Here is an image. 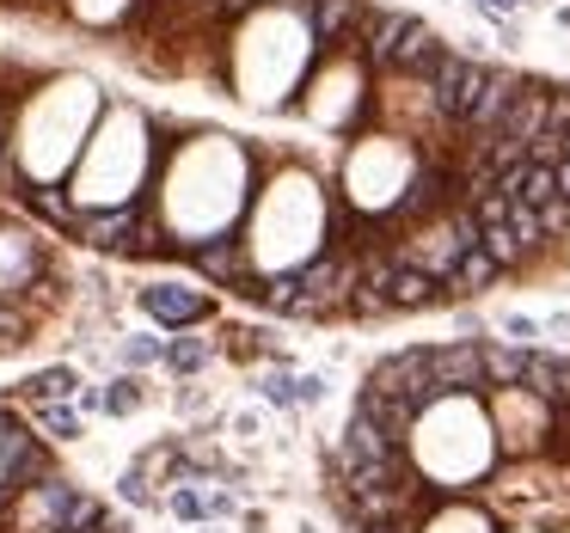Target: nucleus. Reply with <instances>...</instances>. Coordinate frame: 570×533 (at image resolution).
Returning a JSON list of instances; mask_svg holds the SVG:
<instances>
[{
  "mask_svg": "<svg viewBox=\"0 0 570 533\" xmlns=\"http://www.w3.org/2000/svg\"><path fill=\"white\" fill-rule=\"evenodd\" d=\"M484 75H491L484 62H466V56L448 50L442 62H435V75H430V105H435V117H448V124H466V111H472V99H479Z\"/></svg>",
  "mask_w": 570,
  "mask_h": 533,
  "instance_id": "f257e3e1",
  "label": "nucleus"
},
{
  "mask_svg": "<svg viewBox=\"0 0 570 533\" xmlns=\"http://www.w3.org/2000/svg\"><path fill=\"white\" fill-rule=\"evenodd\" d=\"M430 386H435V398H472V393H484V344L460 337V344L430 349Z\"/></svg>",
  "mask_w": 570,
  "mask_h": 533,
  "instance_id": "f03ea898",
  "label": "nucleus"
},
{
  "mask_svg": "<svg viewBox=\"0 0 570 533\" xmlns=\"http://www.w3.org/2000/svg\"><path fill=\"white\" fill-rule=\"evenodd\" d=\"M368 393L411 398V405H423V411H430V405H435V386H430V349H399V356L374 362Z\"/></svg>",
  "mask_w": 570,
  "mask_h": 533,
  "instance_id": "7ed1b4c3",
  "label": "nucleus"
},
{
  "mask_svg": "<svg viewBox=\"0 0 570 533\" xmlns=\"http://www.w3.org/2000/svg\"><path fill=\"white\" fill-rule=\"evenodd\" d=\"M399 454H405V442H393V435H386L374 417L350 411V430L337 435L332 466H337V478H344V472H356V466H381V460H399Z\"/></svg>",
  "mask_w": 570,
  "mask_h": 533,
  "instance_id": "20e7f679",
  "label": "nucleus"
},
{
  "mask_svg": "<svg viewBox=\"0 0 570 533\" xmlns=\"http://www.w3.org/2000/svg\"><path fill=\"white\" fill-rule=\"evenodd\" d=\"M546 117H552V87L528 80V87L515 92V105H509V117L497 124V136H491V141H515V148H528V141L546 129Z\"/></svg>",
  "mask_w": 570,
  "mask_h": 533,
  "instance_id": "39448f33",
  "label": "nucleus"
},
{
  "mask_svg": "<svg viewBox=\"0 0 570 533\" xmlns=\"http://www.w3.org/2000/svg\"><path fill=\"white\" fill-rule=\"evenodd\" d=\"M521 87H528L521 75L491 68V75H484V87H479V99H472V111H466V129H472V136H497V124L509 117V105H515Z\"/></svg>",
  "mask_w": 570,
  "mask_h": 533,
  "instance_id": "423d86ee",
  "label": "nucleus"
},
{
  "mask_svg": "<svg viewBox=\"0 0 570 533\" xmlns=\"http://www.w3.org/2000/svg\"><path fill=\"white\" fill-rule=\"evenodd\" d=\"M386 300H393V313H417V307H448V300H454V288H448L442 276H430V270L399 264L393 283H386Z\"/></svg>",
  "mask_w": 570,
  "mask_h": 533,
  "instance_id": "0eeeda50",
  "label": "nucleus"
},
{
  "mask_svg": "<svg viewBox=\"0 0 570 533\" xmlns=\"http://www.w3.org/2000/svg\"><path fill=\"white\" fill-rule=\"evenodd\" d=\"M521 393H533L540 405H570V356L533 349V356H528V374H521Z\"/></svg>",
  "mask_w": 570,
  "mask_h": 533,
  "instance_id": "6e6552de",
  "label": "nucleus"
},
{
  "mask_svg": "<svg viewBox=\"0 0 570 533\" xmlns=\"http://www.w3.org/2000/svg\"><path fill=\"white\" fill-rule=\"evenodd\" d=\"M448 56V43L435 38L423 19H411V31H405V43H399V56H393V68L399 75H417V80H430L435 75V62Z\"/></svg>",
  "mask_w": 570,
  "mask_h": 533,
  "instance_id": "1a4fd4ad",
  "label": "nucleus"
},
{
  "mask_svg": "<svg viewBox=\"0 0 570 533\" xmlns=\"http://www.w3.org/2000/svg\"><path fill=\"white\" fill-rule=\"evenodd\" d=\"M405 31H411L405 13H374V19H368V38H362V56H368L374 68H393V56H399V43H405Z\"/></svg>",
  "mask_w": 570,
  "mask_h": 533,
  "instance_id": "9d476101",
  "label": "nucleus"
},
{
  "mask_svg": "<svg viewBox=\"0 0 570 533\" xmlns=\"http://www.w3.org/2000/svg\"><path fill=\"white\" fill-rule=\"evenodd\" d=\"M497 276H503V270H497V258L484 246H472V251H460V264L448 270V288H454V295H484Z\"/></svg>",
  "mask_w": 570,
  "mask_h": 533,
  "instance_id": "9b49d317",
  "label": "nucleus"
},
{
  "mask_svg": "<svg viewBox=\"0 0 570 533\" xmlns=\"http://www.w3.org/2000/svg\"><path fill=\"white\" fill-rule=\"evenodd\" d=\"M141 307H148L154 319H166V325H190V319L209 313L197 295H185V288H141Z\"/></svg>",
  "mask_w": 570,
  "mask_h": 533,
  "instance_id": "f8f14e48",
  "label": "nucleus"
},
{
  "mask_svg": "<svg viewBox=\"0 0 570 533\" xmlns=\"http://www.w3.org/2000/svg\"><path fill=\"white\" fill-rule=\"evenodd\" d=\"M190 264H197V270H209L215 283H239V270H246V251H239V239H209V246H197L190 251Z\"/></svg>",
  "mask_w": 570,
  "mask_h": 533,
  "instance_id": "ddd939ff",
  "label": "nucleus"
},
{
  "mask_svg": "<svg viewBox=\"0 0 570 533\" xmlns=\"http://www.w3.org/2000/svg\"><path fill=\"white\" fill-rule=\"evenodd\" d=\"M533 349L521 344H484V386H521Z\"/></svg>",
  "mask_w": 570,
  "mask_h": 533,
  "instance_id": "4468645a",
  "label": "nucleus"
},
{
  "mask_svg": "<svg viewBox=\"0 0 570 533\" xmlns=\"http://www.w3.org/2000/svg\"><path fill=\"white\" fill-rule=\"evenodd\" d=\"M356 19H362V0H313V31H320V43L344 38Z\"/></svg>",
  "mask_w": 570,
  "mask_h": 533,
  "instance_id": "2eb2a0df",
  "label": "nucleus"
},
{
  "mask_svg": "<svg viewBox=\"0 0 570 533\" xmlns=\"http://www.w3.org/2000/svg\"><path fill=\"white\" fill-rule=\"evenodd\" d=\"M503 221H509V234H515V246H521V251H528V258H533V251H540V246H546V227H540V215H533V209H528V203H515V197H503Z\"/></svg>",
  "mask_w": 570,
  "mask_h": 533,
  "instance_id": "dca6fc26",
  "label": "nucleus"
},
{
  "mask_svg": "<svg viewBox=\"0 0 570 533\" xmlns=\"http://www.w3.org/2000/svg\"><path fill=\"white\" fill-rule=\"evenodd\" d=\"M479 246L497 258V270H515V264H528V251L515 246V234H509V221H484V227H479Z\"/></svg>",
  "mask_w": 570,
  "mask_h": 533,
  "instance_id": "f3484780",
  "label": "nucleus"
},
{
  "mask_svg": "<svg viewBox=\"0 0 570 533\" xmlns=\"http://www.w3.org/2000/svg\"><path fill=\"white\" fill-rule=\"evenodd\" d=\"M31 447H38V435H31L26 423H19V417H0V478H7V472H13L19 460L31 454Z\"/></svg>",
  "mask_w": 570,
  "mask_h": 533,
  "instance_id": "a211bd4d",
  "label": "nucleus"
},
{
  "mask_svg": "<svg viewBox=\"0 0 570 533\" xmlns=\"http://www.w3.org/2000/svg\"><path fill=\"white\" fill-rule=\"evenodd\" d=\"M68 393H75V368H43L26 381V398H38V405H62Z\"/></svg>",
  "mask_w": 570,
  "mask_h": 533,
  "instance_id": "6ab92c4d",
  "label": "nucleus"
},
{
  "mask_svg": "<svg viewBox=\"0 0 570 533\" xmlns=\"http://www.w3.org/2000/svg\"><path fill=\"white\" fill-rule=\"evenodd\" d=\"M105 515H111V509H105L99 496H80V491H75V503L62 509V521H56V527H62V533H80V527H99Z\"/></svg>",
  "mask_w": 570,
  "mask_h": 533,
  "instance_id": "aec40b11",
  "label": "nucleus"
},
{
  "mask_svg": "<svg viewBox=\"0 0 570 533\" xmlns=\"http://www.w3.org/2000/svg\"><path fill=\"white\" fill-rule=\"evenodd\" d=\"M166 362H173L178 374H197L203 362H209V344H203V337H173V344H166Z\"/></svg>",
  "mask_w": 570,
  "mask_h": 533,
  "instance_id": "412c9836",
  "label": "nucleus"
},
{
  "mask_svg": "<svg viewBox=\"0 0 570 533\" xmlns=\"http://www.w3.org/2000/svg\"><path fill=\"white\" fill-rule=\"evenodd\" d=\"M129 227H136V209H117V215H92V239H99V246H124V239H117V234H129Z\"/></svg>",
  "mask_w": 570,
  "mask_h": 533,
  "instance_id": "4be33fe9",
  "label": "nucleus"
},
{
  "mask_svg": "<svg viewBox=\"0 0 570 533\" xmlns=\"http://www.w3.org/2000/svg\"><path fill=\"white\" fill-rule=\"evenodd\" d=\"M38 430H50L56 442H75L80 423H75V411H68V405H38Z\"/></svg>",
  "mask_w": 570,
  "mask_h": 533,
  "instance_id": "5701e85b",
  "label": "nucleus"
},
{
  "mask_svg": "<svg viewBox=\"0 0 570 533\" xmlns=\"http://www.w3.org/2000/svg\"><path fill=\"white\" fill-rule=\"evenodd\" d=\"M136 398H141V381H111V393H99V411H136Z\"/></svg>",
  "mask_w": 570,
  "mask_h": 533,
  "instance_id": "b1692460",
  "label": "nucleus"
},
{
  "mask_svg": "<svg viewBox=\"0 0 570 533\" xmlns=\"http://www.w3.org/2000/svg\"><path fill=\"white\" fill-rule=\"evenodd\" d=\"M160 356H166L160 337H129V344H124V362H129V368H148V362H160Z\"/></svg>",
  "mask_w": 570,
  "mask_h": 533,
  "instance_id": "393cba45",
  "label": "nucleus"
},
{
  "mask_svg": "<svg viewBox=\"0 0 570 533\" xmlns=\"http://www.w3.org/2000/svg\"><path fill=\"white\" fill-rule=\"evenodd\" d=\"M533 215H540L546 239H558V234H564V227H570V203H564V197H552V203H546V209H533Z\"/></svg>",
  "mask_w": 570,
  "mask_h": 533,
  "instance_id": "a878e982",
  "label": "nucleus"
},
{
  "mask_svg": "<svg viewBox=\"0 0 570 533\" xmlns=\"http://www.w3.org/2000/svg\"><path fill=\"white\" fill-rule=\"evenodd\" d=\"M258 393L271 398V405H295V381H288V374H264Z\"/></svg>",
  "mask_w": 570,
  "mask_h": 533,
  "instance_id": "bb28decb",
  "label": "nucleus"
},
{
  "mask_svg": "<svg viewBox=\"0 0 570 533\" xmlns=\"http://www.w3.org/2000/svg\"><path fill=\"white\" fill-rule=\"evenodd\" d=\"M173 515H185V521H203V515H209V496H197V491H178V496H173Z\"/></svg>",
  "mask_w": 570,
  "mask_h": 533,
  "instance_id": "cd10ccee",
  "label": "nucleus"
},
{
  "mask_svg": "<svg viewBox=\"0 0 570 533\" xmlns=\"http://www.w3.org/2000/svg\"><path fill=\"white\" fill-rule=\"evenodd\" d=\"M124 503H154V484H148V478H141V472H136V466H129V472H124Z\"/></svg>",
  "mask_w": 570,
  "mask_h": 533,
  "instance_id": "c85d7f7f",
  "label": "nucleus"
},
{
  "mask_svg": "<svg viewBox=\"0 0 570 533\" xmlns=\"http://www.w3.org/2000/svg\"><path fill=\"white\" fill-rule=\"evenodd\" d=\"M503 332L515 337L521 349H533V337H540V325H533V319H521V313H509V319H503Z\"/></svg>",
  "mask_w": 570,
  "mask_h": 533,
  "instance_id": "c756f323",
  "label": "nucleus"
},
{
  "mask_svg": "<svg viewBox=\"0 0 570 533\" xmlns=\"http://www.w3.org/2000/svg\"><path fill=\"white\" fill-rule=\"evenodd\" d=\"M325 398V381L320 374H307V381H295V405H320Z\"/></svg>",
  "mask_w": 570,
  "mask_h": 533,
  "instance_id": "7c9ffc66",
  "label": "nucleus"
},
{
  "mask_svg": "<svg viewBox=\"0 0 570 533\" xmlns=\"http://www.w3.org/2000/svg\"><path fill=\"white\" fill-rule=\"evenodd\" d=\"M31 203H38V215H50V221H68V203L56 197V190H38Z\"/></svg>",
  "mask_w": 570,
  "mask_h": 533,
  "instance_id": "2f4dec72",
  "label": "nucleus"
},
{
  "mask_svg": "<svg viewBox=\"0 0 570 533\" xmlns=\"http://www.w3.org/2000/svg\"><path fill=\"white\" fill-rule=\"evenodd\" d=\"M19 332H26V319L13 307H0V344H19Z\"/></svg>",
  "mask_w": 570,
  "mask_h": 533,
  "instance_id": "473e14b6",
  "label": "nucleus"
},
{
  "mask_svg": "<svg viewBox=\"0 0 570 533\" xmlns=\"http://www.w3.org/2000/svg\"><path fill=\"white\" fill-rule=\"evenodd\" d=\"M215 7H222L227 19H246V13H258L264 0H215Z\"/></svg>",
  "mask_w": 570,
  "mask_h": 533,
  "instance_id": "72a5a7b5",
  "label": "nucleus"
},
{
  "mask_svg": "<svg viewBox=\"0 0 570 533\" xmlns=\"http://www.w3.org/2000/svg\"><path fill=\"white\" fill-rule=\"evenodd\" d=\"M552 178H558V197L570 203V160H558V166H552Z\"/></svg>",
  "mask_w": 570,
  "mask_h": 533,
  "instance_id": "f704fd0d",
  "label": "nucleus"
},
{
  "mask_svg": "<svg viewBox=\"0 0 570 533\" xmlns=\"http://www.w3.org/2000/svg\"><path fill=\"white\" fill-rule=\"evenodd\" d=\"M479 7H484V13H497V19H503V13H515L521 0H479Z\"/></svg>",
  "mask_w": 570,
  "mask_h": 533,
  "instance_id": "c9c22d12",
  "label": "nucleus"
},
{
  "mask_svg": "<svg viewBox=\"0 0 570 533\" xmlns=\"http://www.w3.org/2000/svg\"><path fill=\"white\" fill-rule=\"evenodd\" d=\"M552 136H558V148H564V160H570V124H564V129H552Z\"/></svg>",
  "mask_w": 570,
  "mask_h": 533,
  "instance_id": "e433bc0d",
  "label": "nucleus"
},
{
  "mask_svg": "<svg viewBox=\"0 0 570 533\" xmlns=\"http://www.w3.org/2000/svg\"><path fill=\"white\" fill-rule=\"evenodd\" d=\"M301 533H313V527H301Z\"/></svg>",
  "mask_w": 570,
  "mask_h": 533,
  "instance_id": "4c0bfd02",
  "label": "nucleus"
}]
</instances>
